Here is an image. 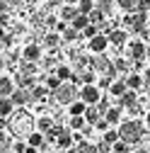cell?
I'll return each mask as SVG.
<instances>
[{
    "instance_id": "obj_31",
    "label": "cell",
    "mask_w": 150,
    "mask_h": 153,
    "mask_svg": "<svg viewBox=\"0 0 150 153\" xmlns=\"http://www.w3.org/2000/svg\"><path fill=\"white\" fill-rule=\"evenodd\" d=\"M20 124H22V126H32V119L27 117V114H22V117H20V114H17V119L12 122V129L17 131V129H20Z\"/></svg>"
},
{
    "instance_id": "obj_27",
    "label": "cell",
    "mask_w": 150,
    "mask_h": 153,
    "mask_svg": "<svg viewBox=\"0 0 150 153\" xmlns=\"http://www.w3.org/2000/svg\"><path fill=\"white\" fill-rule=\"evenodd\" d=\"M102 141H107V143H111V146H114V143H119L121 141V134H119V129L114 126V129H109L107 134H104V136H102Z\"/></svg>"
},
{
    "instance_id": "obj_43",
    "label": "cell",
    "mask_w": 150,
    "mask_h": 153,
    "mask_svg": "<svg viewBox=\"0 0 150 153\" xmlns=\"http://www.w3.org/2000/svg\"><path fill=\"white\" fill-rule=\"evenodd\" d=\"M78 3L80 0H63V5H75V7H78Z\"/></svg>"
},
{
    "instance_id": "obj_45",
    "label": "cell",
    "mask_w": 150,
    "mask_h": 153,
    "mask_svg": "<svg viewBox=\"0 0 150 153\" xmlns=\"http://www.w3.org/2000/svg\"><path fill=\"white\" fill-rule=\"evenodd\" d=\"M133 153H150V148H133Z\"/></svg>"
},
{
    "instance_id": "obj_30",
    "label": "cell",
    "mask_w": 150,
    "mask_h": 153,
    "mask_svg": "<svg viewBox=\"0 0 150 153\" xmlns=\"http://www.w3.org/2000/svg\"><path fill=\"white\" fill-rule=\"evenodd\" d=\"M61 85H63V83L58 80V75H49V78H46V88H49L51 92H56V90H58Z\"/></svg>"
},
{
    "instance_id": "obj_41",
    "label": "cell",
    "mask_w": 150,
    "mask_h": 153,
    "mask_svg": "<svg viewBox=\"0 0 150 153\" xmlns=\"http://www.w3.org/2000/svg\"><path fill=\"white\" fill-rule=\"evenodd\" d=\"M148 7H150V0H140V7H138V10H143V12H145Z\"/></svg>"
},
{
    "instance_id": "obj_23",
    "label": "cell",
    "mask_w": 150,
    "mask_h": 153,
    "mask_svg": "<svg viewBox=\"0 0 150 153\" xmlns=\"http://www.w3.org/2000/svg\"><path fill=\"white\" fill-rule=\"evenodd\" d=\"M109 42L114 44V46H124L126 44V32L124 29H111L109 32Z\"/></svg>"
},
{
    "instance_id": "obj_34",
    "label": "cell",
    "mask_w": 150,
    "mask_h": 153,
    "mask_svg": "<svg viewBox=\"0 0 150 153\" xmlns=\"http://www.w3.org/2000/svg\"><path fill=\"white\" fill-rule=\"evenodd\" d=\"M104 17H107V15H104L102 10H95V12H92V15H90V22H92V25H97V27H99V25L104 22Z\"/></svg>"
},
{
    "instance_id": "obj_50",
    "label": "cell",
    "mask_w": 150,
    "mask_h": 153,
    "mask_svg": "<svg viewBox=\"0 0 150 153\" xmlns=\"http://www.w3.org/2000/svg\"><path fill=\"white\" fill-rule=\"evenodd\" d=\"M7 153H15V151H7Z\"/></svg>"
},
{
    "instance_id": "obj_37",
    "label": "cell",
    "mask_w": 150,
    "mask_h": 153,
    "mask_svg": "<svg viewBox=\"0 0 150 153\" xmlns=\"http://www.w3.org/2000/svg\"><path fill=\"white\" fill-rule=\"evenodd\" d=\"M97 10H102L104 15H109V10H111V0H97Z\"/></svg>"
},
{
    "instance_id": "obj_42",
    "label": "cell",
    "mask_w": 150,
    "mask_h": 153,
    "mask_svg": "<svg viewBox=\"0 0 150 153\" xmlns=\"http://www.w3.org/2000/svg\"><path fill=\"white\" fill-rule=\"evenodd\" d=\"M143 78H145V85H150V68L143 71Z\"/></svg>"
},
{
    "instance_id": "obj_48",
    "label": "cell",
    "mask_w": 150,
    "mask_h": 153,
    "mask_svg": "<svg viewBox=\"0 0 150 153\" xmlns=\"http://www.w3.org/2000/svg\"><path fill=\"white\" fill-rule=\"evenodd\" d=\"M53 153H68V151H58V148H56V151H53Z\"/></svg>"
},
{
    "instance_id": "obj_14",
    "label": "cell",
    "mask_w": 150,
    "mask_h": 153,
    "mask_svg": "<svg viewBox=\"0 0 150 153\" xmlns=\"http://www.w3.org/2000/svg\"><path fill=\"white\" fill-rule=\"evenodd\" d=\"M53 75H58V80H61V83H70L75 73H73V68H70L68 63H58V66L53 68Z\"/></svg>"
},
{
    "instance_id": "obj_1",
    "label": "cell",
    "mask_w": 150,
    "mask_h": 153,
    "mask_svg": "<svg viewBox=\"0 0 150 153\" xmlns=\"http://www.w3.org/2000/svg\"><path fill=\"white\" fill-rule=\"evenodd\" d=\"M119 134H121V141L126 143H138L145 134V122H138V119H128L124 124H119Z\"/></svg>"
},
{
    "instance_id": "obj_8",
    "label": "cell",
    "mask_w": 150,
    "mask_h": 153,
    "mask_svg": "<svg viewBox=\"0 0 150 153\" xmlns=\"http://www.w3.org/2000/svg\"><path fill=\"white\" fill-rule=\"evenodd\" d=\"M145 22H148V12H143V10H138L136 15L128 17V25L133 32H145Z\"/></svg>"
},
{
    "instance_id": "obj_10",
    "label": "cell",
    "mask_w": 150,
    "mask_h": 153,
    "mask_svg": "<svg viewBox=\"0 0 150 153\" xmlns=\"http://www.w3.org/2000/svg\"><path fill=\"white\" fill-rule=\"evenodd\" d=\"M22 59L29 61V63H36V61H41V46L39 44H27L24 51H22Z\"/></svg>"
},
{
    "instance_id": "obj_2",
    "label": "cell",
    "mask_w": 150,
    "mask_h": 153,
    "mask_svg": "<svg viewBox=\"0 0 150 153\" xmlns=\"http://www.w3.org/2000/svg\"><path fill=\"white\" fill-rule=\"evenodd\" d=\"M53 97H56V102L58 105H73L75 100H80V90H78V85L75 83H63L58 90L53 92Z\"/></svg>"
},
{
    "instance_id": "obj_40",
    "label": "cell",
    "mask_w": 150,
    "mask_h": 153,
    "mask_svg": "<svg viewBox=\"0 0 150 153\" xmlns=\"http://www.w3.org/2000/svg\"><path fill=\"white\" fill-rule=\"evenodd\" d=\"M46 90H49V88H34V92H32V97H39V100H41L44 95H46Z\"/></svg>"
},
{
    "instance_id": "obj_35",
    "label": "cell",
    "mask_w": 150,
    "mask_h": 153,
    "mask_svg": "<svg viewBox=\"0 0 150 153\" xmlns=\"http://www.w3.org/2000/svg\"><path fill=\"white\" fill-rule=\"evenodd\" d=\"M61 36H63L65 42H75V39L80 36V32H78V29H73V27H68V29H65V32H63Z\"/></svg>"
},
{
    "instance_id": "obj_4",
    "label": "cell",
    "mask_w": 150,
    "mask_h": 153,
    "mask_svg": "<svg viewBox=\"0 0 150 153\" xmlns=\"http://www.w3.org/2000/svg\"><path fill=\"white\" fill-rule=\"evenodd\" d=\"M145 53H148V44L140 42V39H133V42H128V61H143L145 59Z\"/></svg>"
},
{
    "instance_id": "obj_5",
    "label": "cell",
    "mask_w": 150,
    "mask_h": 153,
    "mask_svg": "<svg viewBox=\"0 0 150 153\" xmlns=\"http://www.w3.org/2000/svg\"><path fill=\"white\" fill-rule=\"evenodd\" d=\"M109 34H99V36H95V39H90L87 42V49L92 51V53H95V56H102L107 49H109Z\"/></svg>"
},
{
    "instance_id": "obj_29",
    "label": "cell",
    "mask_w": 150,
    "mask_h": 153,
    "mask_svg": "<svg viewBox=\"0 0 150 153\" xmlns=\"http://www.w3.org/2000/svg\"><path fill=\"white\" fill-rule=\"evenodd\" d=\"M99 34H102V32H99V27H97V25H90V27L82 32V36H85L87 42H90V39H95V36H99Z\"/></svg>"
},
{
    "instance_id": "obj_6",
    "label": "cell",
    "mask_w": 150,
    "mask_h": 153,
    "mask_svg": "<svg viewBox=\"0 0 150 153\" xmlns=\"http://www.w3.org/2000/svg\"><path fill=\"white\" fill-rule=\"evenodd\" d=\"M73 143H75V131L61 129L58 131V139H56V148H58V151H68Z\"/></svg>"
},
{
    "instance_id": "obj_46",
    "label": "cell",
    "mask_w": 150,
    "mask_h": 153,
    "mask_svg": "<svg viewBox=\"0 0 150 153\" xmlns=\"http://www.w3.org/2000/svg\"><path fill=\"white\" fill-rule=\"evenodd\" d=\"M5 3H7V5H20L22 0H5Z\"/></svg>"
},
{
    "instance_id": "obj_36",
    "label": "cell",
    "mask_w": 150,
    "mask_h": 153,
    "mask_svg": "<svg viewBox=\"0 0 150 153\" xmlns=\"http://www.w3.org/2000/svg\"><path fill=\"white\" fill-rule=\"evenodd\" d=\"M78 153H97V146L82 141V143H78Z\"/></svg>"
},
{
    "instance_id": "obj_22",
    "label": "cell",
    "mask_w": 150,
    "mask_h": 153,
    "mask_svg": "<svg viewBox=\"0 0 150 153\" xmlns=\"http://www.w3.org/2000/svg\"><path fill=\"white\" fill-rule=\"evenodd\" d=\"M90 25H92V22H90V15H78V17L73 20V25H70V27H73V29H78V32L82 34Z\"/></svg>"
},
{
    "instance_id": "obj_15",
    "label": "cell",
    "mask_w": 150,
    "mask_h": 153,
    "mask_svg": "<svg viewBox=\"0 0 150 153\" xmlns=\"http://www.w3.org/2000/svg\"><path fill=\"white\" fill-rule=\"evenodd\" d=\"M44 139H46V134H41V131H36V129L27 134V143H29L32 148H39V151L44 148Z\"/></svg>"
},
{
    "instance_id": "obj_24",
    "label": "cell",
    "mask_w": 150,
    "mask_h": 153,
    "mask_svg": "<svg viewBox=\"0 0 150 153\" xmlns=\"http://www.w3.org/2000/svg\"><path fill=\"white\" fill-rule=\"evenodd\" d=\"M61 39H63V36H61L58 32H49V34L44 36V46H46V49H56V46L61 44Z\"/></svg>"
},
{
    "instance_id": "obj_38",
    "label": "cell",
    "mask_w": 150,
    "mask_h": 153,
    "mask_svg": "<svg viewBox=\"0 0 150 153\" xmlns=\"http://www.w3.org/2000/svg\"><path fill=\"white\" fill-rule=\"evenodd\" d=\"M111 151H114L111 143H107V141H99L97 143V153H111Z\"/></svg>"
},
{
    "instance_id": "obj_12",
    "label": "cell",
    "mask_w": 150,
    "mask_h": 153,
    "mask_svg": "<svg viewBox=\"0 0 150 153\" xmlns=\"http://www.w3.org/2000/svg\"><path fill=\"white\" fill-rule=\"evenodd\" d=\"M119 107H128L131 112H138V92H133V90H128L124 97L119 100Z\"/></svg>"
},
{
    "instance_id": "obj_16",
    "label": "cell",
    "mask_w": 150,
    "mask_h": 153,
    "mask_svg": "<svg viewBox=\"0 0 150 153\" xmlns=\"http://www.w3.org/2000/svg\"><path fill=\"white\" fill-rule=\"evenodd\" d=\"M126 92H128V85H126V80H114V85L109 88V95H111V97H116V100H121Z\"/></svg>"
},
{
    "instance_id": "obj_9",
    "label": "cell",
    "mask_w": 150,
    "mask_h": 153,
    "mask_svg": "<svg viewBox=\"0 0 150 153\" xmlns=\"http://www.w3.org/2000/svg\"><path fill=\"white\" fill-rule=\"evenodd\" d=\"M92 66H95V71H97V73H104V75H114V63H111V61H107V59H104V53H102V56H95Z\"/></svg>"
},
{
    "instance_id": "obj_32",
    "label": "cell",
    "mask_w": 150,
    "mask_h": 153,
    "mask_svg": "<svg viewBox=\"0 0 150 153\" xmlns=\"http://www.w3.org/2000/svg\"><path fill=\"white\" fill-rule=\"evenodd\" d=\"M111 153H133V148H131V143H126V141H119V143H114V151Z\"/></svg>"
},
{
    "instance_id": "obj_18",
    "label": "cell",
    "mask_w": 150,
    "mask_h": 153,
    "mask_svg": "<svg viewBox=\"0 0 150 153\" xmlns=\"http://www.w3.org/2000/svg\"><path fill=\"white\" fill-rule=\"evenodd\" d=\"M104 119H107L111 126H116V124L121 122V107H119V105H114L111 109H107V112H104Z\"/></svg>"
},
{
    "instance_id": "obj_11",
    "label": "cell",
    "mask_w": 150,
    "mask_h": 153,
    "mask_svg": "<svg viewBox=\"0 0 150 153\" xmlns=\"http://www.w3.org/2000/svg\"><path fill=\"white\" fill-rule=\"evenodd\" d=\"M126 85H128V90H133V92H138L143 85H145V78H143V73H136V71H131L128 75H126Z\"/></svg>"
},
{
    "instance_id": "obj_7",
    "label": "cell",
    "mask_w": 150,
    "mask_h": 153,
    "mask_svg": "<svg viewBox=\"0 0 150 153\" xmlns=\"http://www.w3.org/2000/svg\"><path fill=\"white\" fill-rule=\"evenodd\" d=\"M17 90V83L10 78V75H3L0 78V100H10Z\"/></svg>"
},
{
    "instance_id": "obj_26",
    "label": "cell",
    "mask_w": 150,
    "mask_h": 153,
    "mask_svg": "<svg viewBox=\"0 0 150 153\" xmlns=\"http://www.w3.org/2000/svg\"><path fill=\"white\" fill-rule=\"evenodd\" d=\"M90 124H87V119L85 117H70V124H68V129H73V131H85Z\"/></svg>"
},
{
    "instance_id": "obj_49",
    "label": "cell",
    "mask_w": 150,
    "mask_h": 153,
    "mask_svg": "<svg viewBox=\"0 0 150 153\" xmlns=\"http://www.w3.org/2000/svg\"><path fill=\"white\" fill-rule=\"evenodd\" d=\"M148 107H150V92H148Z\"/></svg>"
},
{
    "instance_id": "obj_33",
    "label": "cell",
    "mask_w": 150,
    "mask_h": 153,
    "mask_svg": "<svg viewBox=\"0 0 150 153\" xmlns=\"http://www.w3.org/2000/svg\"><path fill=\"white\" fill-rule=\"evenodd\" d=\"M109 129H114V126H111V124H109V122H107L104 117H102V119H99V122L95 124V131H99V134H102V136H104V134H107Z\"/></svg>"
},
{
    "instance_id": "obj_47",
    "label": "cell",
    "mask_w": 150,
    "mask_h": 153,
    "mask_svg": "<svg viewBox=\"0 0 150 153\" xmlns=\"http://www.w3.org/2000/svg\"><path fill=\"white\" fill-rule=\"evenodd\" d=\"M145 59H148V61H150V44H148V53H145Z\"/></svg>"
},
{
    "instance_id": "obj_17",
    "label": "cell",
    "mask_w": 150,
    "mask_h": 153,
    "mask_svg": "<svg viewBox=\"0 0 150 153\" xmlns=\"http://www.w3.org/2000/svg\"><path fill=\"white\" fill-rule=\"evenodd\" d=\"M10 100H12L17 107H22V105H27V102L32 100V92H27L24 88H17V90H15V95H12Z\"/></svg>"
},
{
    "instance_id": "obj_20",
    "label": "cell",
    "mask_w": 150,
    "mask_h": 153,
    "mask_svg": "<svg viewBox=\"0 0 150 153\" xmlns=\"http://www.w3.org/2000/svg\"><path fill=\"white\" fill-rule=\"evenodd\" d=\"M102 117H104V114L99 112V107H97V105H95V107H87V112H85V119H87V124H90V126H95Z\"/></svg>"
},
{
    "instance_id": "obj_28",
    "label": "cell",
    "mask_w": 150,
    "mask_h": 153,
    "mask_svg": "<svg viewBox=\"0 0 150 153\" xmlns=\"http://www.w3.org/2000/svg\"><path fill=\"white\" fill-rule=\"evenodd\" d=\"M114 3H116L121 10H138V7H140V0H114Z\"/></svg>"
},
{
    "instance_id": "obj_3",
    "label": "cell",
    "mask_w": 150,
    "mask_h": 153,
    "mask_svg": "<svg viewBox=\"0 0 150 153\" xmlns=\"http://www.w3.org/2000/svg\"><path fill=\"white\" fill-rule=\"evenodd\" d=\"M80 100H82L85 105H90V107L99 105V100H102L99 85H82V88H80Z\"/></svg>"
},
{
    "instance_id": "obj_13",
    "label": "cell",
    "mask_w": 150,
    "mask_h": 153,
    "mask_svg": "<svg viewBox=\"0 0 150 153\" xmlns=\"http://www.w3.org/2000/svg\"><path fill=\"white\" fill-rule=\"evenodd\" d=\"M80 15V10L75 7V5H63L61 10H58V17H61V22H68V25H73V20Z\"/></svg>"
},
{
    "instance_id": "obj_44",
    "label": "cell",
    "mask_w": 150,
    "mask_h": 153,
    "mask_svg": "<svg viewBox=\"0 0 150 153\" xmlns=\"http://www.w3.org/2000/svg\"><path fill=\"white\" fill-rule=\"evenodd\" d=\"M143 122H145V126H148V129H150V109H148V112H145V119H143Z\"/></svg>"
},
{
    "instance_id": "obj_39",
    "label": "cell",
    "mask_w": 150,
    "mask_h": 153,
    "mask_svg": "<svg viewBox=\"0 0 150 153\" xmlns=\"http://www.w3.org/2000/svg\"><path fill=\"white\" fill-rule=\"evenodd\" d=\"M12 151H15V153H27V141H17V143H12Z\"/></svg>"
},
{
    "instance_id": "obj_25",
    "label": "cell",
    "mask_w": 150,
    "mask_h": 153,
    "mask_svg": "<svg viewBox=\"0 0 150 153\" xmlns=\"http://www.w3.org/2000/svg\"><path fill=\"white\" fill-rule=\"evenodd\" d=\"M15 107H17V105H15L12 100H0V117H3V119H10Z\"/></svg>"
},
{
    "instance_id": "obj_19",
    "label": "cell",
    "mask_w": 150,
    "mask_h": 153,
    "mask_svg": "<svg viewBox=\"0 0 150 153\" xmlns=\"http://www.w3.org/2000/svg\"><path fill=\"white\" fill-rule=\"evenodd\" d=\"M87 107H90V105H85L82 100H75V102L68 107V114H70V117H85Z\"/></svg>"
},
{
    "instance_id": "obj_21",
    "label": "cell",
    "mask_w": 150,
    "mask_h": 153,
    "mask_svg": "<svg viewBox=\"0 0 150 153\" xmlns=\"http://www.w3.org/2000/svg\"><path fill=\"white\" fill-rule=\"evenodd\" d=\"M56 126H53V119L51 117H39L36 119V131H41V134H51Z\"/></svg>"
}]
</instances>
